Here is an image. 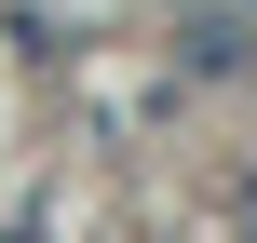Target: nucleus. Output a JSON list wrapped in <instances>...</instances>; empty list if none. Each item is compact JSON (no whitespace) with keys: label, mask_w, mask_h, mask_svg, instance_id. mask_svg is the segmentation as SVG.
Listing matches in <instances>:
<instances>
[{"label":"nucleus","mask_w":257,"mask_h":243,"mask_svg":"<svg viewBox=\"0 0 257 243\" xmlns=\"http://www.w3.org/2000/svg\"><path fill=\"white\" fill-rule=\"evenodd\" d=\"M190 68H203V81H230V68H257V41L217 14V27H190Z\"/></svg>","instance_id":"f257e3e1"}]
</instances>
